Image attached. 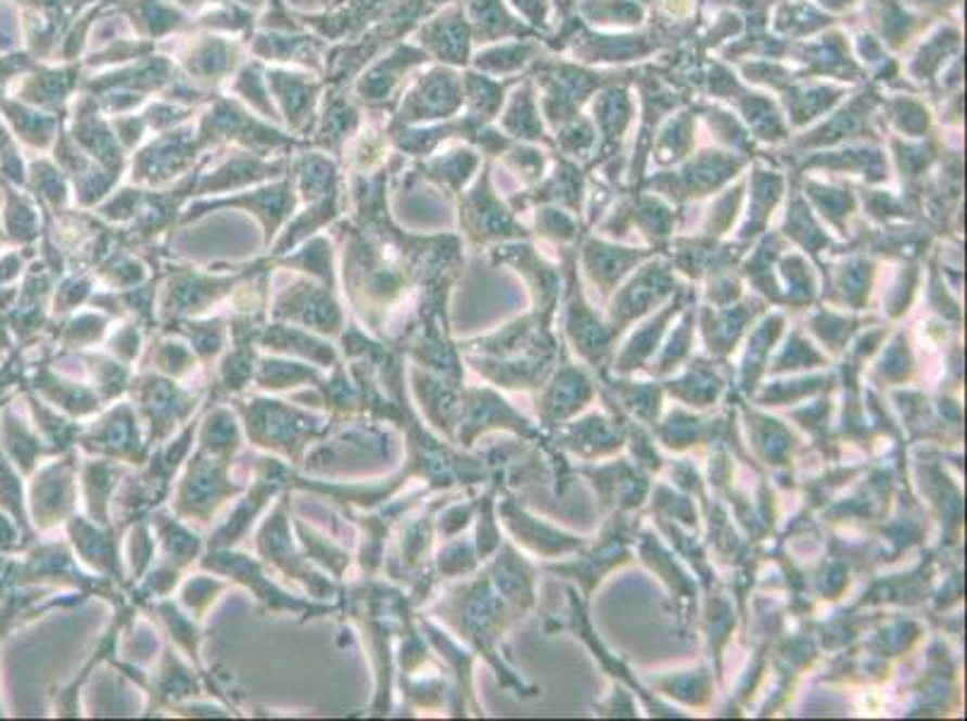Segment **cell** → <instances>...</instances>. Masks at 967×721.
Returning a JSON list of instances; mask_svg holds the SVG:
<instances>
[{
	"label": "cell",
	"mask_w": 967,
	"mask_h": 721,
	"mask_svg": "<svg viewBox=\"0 0 967 721\" xmlns=\"http://www.w3.org/2000/svg\"><path fill=\"white\" fill-rule=\"evenodd\" d=\"M694 116H696V111L691 108L664 128V132L658 140V150H654V154H658V162L670 164V162H679L682 157H686V152L694 142Z\"/></svg>",
	"instance_id": "cell-11"
},
{
	"label": "cell",
	"mask_w": 967,
	"mask_h": 721,
	"mask_svg": "<svg viewBox=\"0 0 967 721\" xmlns=\"http://www.w3.org/2000/svg\"><path fill=\"white\" fill-rule=\"evenodd\" d=\"M642 3H645V0H642Z\"/></svg>",
	"instance_id": "cell-21"
},
{
	"label": "cell",
	"mask_w": 967,
	"mask_h": 721,
	"mask_svg": "<svg viewBox=\"0 0 967 721\" xmlns=\"http://www.w3.org/2000/svg\"><path fill=\"white\" fill-rule=\"evenodd\" d=\"M694 111H696V114H705V118L710 120V126H713V130L717 132L722 140H727L729 144H735V147L749 150L747 132H743V128L729 114H725V111L710 108V106H694Z\"/></svg>",
	"instance_id": "cell-16"
},
{
	"label": "cell",
	"mask_w": 967,
	"mask_h": 721,
	"mask_svg": "<svg viewBox=\"0 0 967 721\" xmlns=\"http://www.w3.org/2000/svg\"><path fill=\"white\" fill-rule=\"evenodd\" d=\"M565 3H573V0H565Z\"/></svg>",
	"instance_id": "cell-20"
},
{
	"label": "cell",
	"mask_w": 967,
	"mask_h": 721,
	"mask_svg": "<svg viewBox=\"0 0 967 721\" xmlns=\"http://www.w3.org/2000/svg\"><path fill=\"white\" fill-rule=\"evenodd\" d=\"M913 3H919V5H927V8H937V10H943V8H951V5H955V3H958V0H913Z\"/></svg>",
	"instance_id": "cell-18"
},
{
	"label": "cell",
	"mask_w": 967,
	"mask_h": 721,
	"mask_svg": "<svg viewBox=\"0 0 967 721\" xmlns=\"http://www.w3.org/2000/svg\"><path fill=\"white\" fill-rule=\"evenodd\" d=\"M881 102L878 92L869 90L860 94L850 106H844L838 116H832L826 126L816 128L809 136L799 138V147H818V144H832L842 138H874L876 132L869 128L871 111Z\"/></svg>",
	"instance_id": "cell-3"
},
{
	"label": "cell",
	"mask_w": 967,
	"mask_h": 721,
	"mask_svg": "<svg viewBox=\"0 0 967 721\" xmlns=\"http://www.w3.org/2000/svg\"><path fill=\"white\" fill-rule=\"evenodd\" d=\"M869 17L871 25L881 31V37L891 43L893 49L905 47L907 39L913 37L917 29L927 27L929 22L921 17L905 15V10L900 8L898 0H874L869 8Z\"/></svg>",
	"instance_id": "cell-7"
},
{
	"label": "cell",
	"mask_w": 967,
	"mask_h": 721,
	"mask_svg": "<svg viewBox=\"0 0 967 721\" xmlns=\"http://www.w3.org/2000/svg\"><path fill=\"white\" fill-rule=\"evenodd\" d=\"M958 49H960V31L955 27L941 29L937 37H931L925 47H921L919 55L913 63V75L917 77V80L933 82V75L941 70L946 55L955 53Z\"/></svg>",
	"instance_id": "cell-10"
},
{
	"label": "cell",
	"mask_w": 967,
	"mask_h": 721,
	"mask_svg": "<svg viewBox=\"0 0 967 721\" xmlns=\"http://www.w3.org/2000/svg\"><path fill=\"white\" fill-rule=\"evenodd\" d=\"M782 92L794 126L809 124L811 118L820 116L832 104H838L840 96L844 94L842 90H836V87H802V90H799L794 85H789Z\"/></svg>",
	"instance_id": "cell-8"
},
{
	"label": "cell",
	"mask_w": 967,
	"mask_h": 721,
	"mask_svg": "<svg viewBox=\"0 0 967 721\" xmlns=\"http://www.w3.org/2000/svg\"><path fill=\"white\" fill-rule=\"evenodd\" d=\"M820 3L828 5L830 10H842V8H850L854 0H820Z\"/></svg>",
	"instance_id": "cell-19"
},
{
	"label": "cell",
	"mask_w": 967,
	"mask_h": 721,
	"mask_svg": "<svg viewBox=\"0 0 967 721\" xmlns=\"http://www.w3.org/2000/svg\"><path fill=\"white\" fill-rule=\"evenodd\" d=\"M777 29L785 31V35L792 37H802V35H811V31L824 29L828 27L832 17L818 13V10L809 8V5H780L777 10Z\"/></svg>",
	"instance_id": "cell-13"
},
{
	"label": "cell",
	"mask_w": 967,
	"mask_h": 721,
	"mask_svg": "<svg viewBox=\"0 0 967 721\" xmlns=\"http://www.w3.org/2000/svg\"><path fill=\"white\" fill-rule=\"evenodd\" d=\"M571 43L575 55H581L583 61L590 63L645 59V55H650L654 49L664 47V41L654 27L648 35L638 37H595L590 31H585V27L581 25V29L573 35Z\"/></svg>",
	"instance_id": "cell-2"
},
{
	"label": "cell",
	"mask_w": 967,
	"mask_h": 721,
	"mask_svg": "<svg viewBox=\"0 0 967 721\" xmlns=\"http://www.w3.org/2000/svg\"><path fill=\"white\" fill-rule=\"evenodd\" d=\"M535 75L544 87V114H547L554 128H561L577 116V108L585 104V99L595 90H602V87L611 82L624 80L631 73L599 75L577 68V65L539 59L535 65Z\"/></svg>",
	"instance_id": "cell-1"
},
{
	"label": "cell",
	"mask_w": 967,
	"mask_h": 721,
	"mask_svg": "<svg viewBox=\"0 0 967 721\" xmlns=\"http://www.w3.org/2000/svg\"><path fill=\"white\" fill-rule=\"evenodd\" d=\"M556 130H559V147L569 154H585L595 142V128L581 114Z\"/></svg>",
	"instance_id": "cell-15"
},
{
	"label": "cell",
	"mask_w": 967,
	"mask_h": 721,
	"mask_svg": "<svg viewBox=\"0 0 967 721\" xmlns=\"http://www.w3.org/2000/svg\"><path fill=\"white\" fill-rule=\"evenodd\" d=\"M860 49H862V55L864 59H869V61H883V51H881V47H878V41L874 39V37H866V35H860Z\"/></svg>",
	"instance_id": "cell-17"
},
{
	"label": "cell",
	"mask_w": 967,
	"mask_h": 721,
	"mask_svg": "<svg viewBox=\"0 0 967 721\" xmlns=\"http://www.w3.org/2000/svg\"><path fill=\"white\" fill-rule=\"evenodd\" d=\"M506 126L510 132H516L518 138H530L551 144V140L544 136V128L537 118L535 99H532L530 87H522V92L516 94V102L510 106V114L506 118Z\"/></svg>",
	"instance_id": "cell-12"
},
{
	"label": "cell",
	"mask_w": 967,
	"mask_h": 721,
	"mask_svg": "<svg viewBox=\"0 0 967 721\" xmlns=\"http://www.w3.org/2000/svg\"><path fill=\"white\" fill-rule=\"evenodd\" d=\"M797 55L809 65L811 75H832L840 80H862L864 77L860 65L850 59L848 41L842 35H828L824 41L811 43V47H799Z\"/></svg>",
	"instance_id": "cell-5"
},
{
	"label": "cell",
	"mask_w": 967,
	"mask_h": 721,
	"mask_svg": "<svg viewBox=\"0 0 967 721\" xmlns=\"http://www.w3.org/2000/svg\"><path fill=\"white\" fill-rule=\"evenodd\" d=\"M577 10L597 25H640L645 17L642 0H583Z\"/></svg>",
	"instance_id": "cell-9"
},
{
	"label": "cell",
	"mask_w": 967,
	"mask_h": 721,
	"mask_svg": "<svg viewBox=\"0 0 967 721\" xmlns=\"http://www.w3.org/2000/svg\"><path fill=\"white\" fill-rule=\"evenodd\" d=\"M727 99H735V102H737L739 108H741V114L747 116V120L751 124L753 132H755V136H759L761 140L777 142V140H785V138H787V126H785L782 116L777 114L775 106H773L765 96L743 92V90H741V85L737 82V85H735V90L729 92Z\"/></svg>",
	"instance_id": "cell-6"
},
{
	"label": "cell",
	"mask_w": 967,
	"mask_h": 721,
	"mask_svg": "<svg viewBox=\"0 0 967 721\" xmlns=\"http://www.w3.org/2000/svg\"><path fill=\"white\" fill-rule=\"evenodd\" d=\"M888 118L907 136H925L929 130V111L913 96H898L888 104Z\"/></svg>",
	"instance_id": "cell-14"
},
{
	"label": "cell",
	"mask_w": 967,
	"mask_h": 721,
	"mask_svg": "<svg viewBox=\"0 0 967 721\" xmlns=\"http://www.w3.org/2000/svg\"><path fill=\"white\" fill-rule=\"evenodd\" d=\"M636 70H631L624 80H616L607 85L602 94H599L595 104V116L599 130H602V154L605 157H619L621 140L626 136V128L633 116V104L626 90V82L633 80Z\"/></svg>",
	"instance_id": "cell-4"
}]
</instances>
